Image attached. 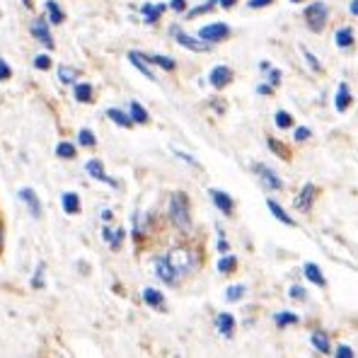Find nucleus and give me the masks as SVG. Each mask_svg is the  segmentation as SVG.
Returning <instances> with one entry per match:
<instances>
[{
    "instance_id": "obj_14",
    "label": "nucleus",
    "mask_w": 358,
    "mask_h": 358,
    "mask_svg": "<svg viewBox=\"0 0 358 358\" xmlns=\"http://www.w3.org/2000/svg\"><path fill=\"white\" fill-rule=\"evenodd\" d=\"M155 274H157V279H162L165 284H170V286L177 281L175 269H172L170 261H167V259H157V261H155Z\"/></svg>"
},
{
    "instance_id": "obj_10",
    "label": "nucleus",
    "mask_w": 358,
    "mask_h": 358,
    "mask_svg": "<svg viewBox=\"0 0 358 358\" xmlns=\"http://www.w3.org/2000/svg\"><path fill=\"white\" fill-rule=\"evenodd\" d=\"M85 170H88V175H90V177H95L97 182L112 184L114 189L119 187L117 179H112V177H107V172H104V167H102V162H99V160H88V165H85Z\"/></svg>"
},
{
    "instance_id": "obj_15",
    "label": "nucleus",
    "mask_w": 358,
    "mask_h": 358,
    "mask_svg": "<svg viewBox=\"0 0 358 358\" xmlns=\"http://www.w3.org/2000/svg\"><path fill=\"white\" fill-rule=\"evenodd\" d=\"M167 10V6L165 3H157V6H150V3H146V6L141 8V12H143V20L148 22V25H152V22H157L160 20V15L162 12Z\"/></svg>"
},
{
    "instance_id": "obj_39",
    "label": "nucleus",
    "mask_w": 358,
    "mask_h": 358,
    "mask_svg": "<svg viewBox=\"0 0 358 358\" xmlns=\"http://www.w3.org/2000/svg\"><path fill=\"white\" fill-rule=\"evenodd\" d=\"M34 68L37 70H49L51 68V56H46V54L37 56V59H34Z\"/></svg>"
},
{
    "instance_id": "obj_12",
    "label": "nucleus",
    "mask_w": 358,
    "mask_h": 358,
    "mask_svg": "<svg viewBox=\"0 0 358 358\" xmlns=\"http://www.w3.org/2000/svg\"><path fill=\"white\" fill-rule=\"evenodd\" d=\"M208 194H211V199H213V203L218 206V211H223L226 216H230V213H232V206H235V203H232V199L228 197L226 192H218V189H211Z\"/></svg>"
},
{
    "instance_id": "obj_4",
    "label": "nucleus",
    "mask_w": 358,
    "mask_h": 358,
    "mask_svg": "<svg viewBox=\"0 0 358 358\" xmlns=\"http://www.w3.org/2000/svg\"><path fill=\"white\" fill-rule=\"evenodd\" d=\"M228 34H230V27L223 25V22H213V25H206L199 30V39L208 41V44H216V41L228 39Z\"/></svg>"
},
{
    "instance_id": "obj_35",
    "label": "nucleus",
    "mask_w": 358,
    "mask_h": 358,
    "mask_svg": "<svg viewBox=\"0 0 358 358\" xmlns=\"http://www.w3.org/2000/svg\"><path fill=\"white\" fill-rule=\"evenodd\" d=\"M44 271H46V266H44V264L37 266L34 276H32V288H37V290L44 288Z\"/></svg>"
},
{
    "instance_id": "obj_37",
    "label": "nucleus",
    "mask_w": 358,
    "mask_h": 358,
    "mask_svg": "<svg viewBox=\"0 0 358 358\" xmlns=\"http://www.w3.org/2000/svg\"><path fill=\"white\" fill-rule=\"evenodd\" d=\"M218 0H206L203 6H199V8H194L192 12H187V17H199V15H206L208 10H213V6H216Z\"/></svg>"
},
{
    "instance_id": "obj_52",
    "label": "nucleus",
    "mask_w": 358,
    "mask_h": 358,
    "mask_svg": "<svg viewBox=\"0 0 358 358\" xmlns=\"http://www.w3.org/2000/svg\"><path fill=\"white\" fill-rule=\"evenodd\" d=\"M257 92H259V95H271V85H259V88H257Z\"/></svg>"
},
{
    "instance_id": "obj_43",
    "label": "nucleus",
    "mask_w": 358,
    "mask_h": 358,
    "mask_svg": "<svg viewBox=\"0 0 358 358\" xmlns=\"http://www.w3.org/2000/svg\"><path fill=\"white\" fill-rule=\"evenodd\" d=\"M170 8L175 12H184V10H187V0H172Z\"/></svg>"
},
{
    "instance_id": "obj_30",
    "label": "nucleus",
    "mask_w": 358,
    "mask_h": 358,
    "mask_svg": "<svg viewBox=\"0 0 358 358\" xmlns=\"http://www.w3.org/2000/svg\"><path fill=\"white\" fill-rule=\"evenodd\" d=\"M75 152H78V150H75V146H73V143H68V141H61L59 146H56V155H59V157H68V160H73Z\"/></svg>"
},
{
    "instance_id": "obj_1",
    "label": "nucleus",
    "mask_w": 358,
    "mask_h": 358,
    "mask_svg": "<svg viewBox=\"0 0 358 358\" xmlns=\"http://www.w3.org/2000/svg\"><path fill=\"white\" fill-rule=\"evenodd\" d=\"M170 218H172V223H175L177 228H182V230H187V228H189L192 218H189V199H187V194L175 192L170 197Z\"/></svg>"
},
{
    "instance_id": "obj_47",
    "label": "nucleus",
    "mask_w": 358,
    "mask_h": 358,
    "mask_svg": "<svg viewBox=\"0 0 358 358\" xmlns=\"http://www.w3.org/2000/svg\"><path fill=\"white\" fill-rule=\"evenodd\" d=\"M337 356H339V358H344V356H353V351H351V348H348V346H339V348H337Z\"/></svg>"
},
{
    "instance_id": "obj_46",
    "label": "nucleus",
    "mask_w": 358,
    "mask_h": 358,
    "mask_svg": "<svg viewBox=\"0 0 358 358\" xmlns=\"http://www.w3.org/2000/svg\"><path fill=\"white\" fill-rule=\"evenodd\" d=\"M271 3H274V0H250V8H266V6H271Z\"/></svg>"
},
{
    "instance_id": "obj_18",
    "label": "nucleus",
    "mask_w": 358,
    "mask_h": 358,
    "mask_svg": "<svg viewBox=\"0 0 358 358\" xmlns=\"http://www.w3.org/2000/svg\"><path fill=\"white\" fill-rule=\"evenodd\" d=\"M303 274H305V279H308L310 284L319 286V288H322V286L327 284V281H324V276H322V271H319V266L312 264V261H308V264L303 266Z\"/></svg>"
},
{
    "instance_id": "obj_17",
    "label": "nucleus",
    "mask_w": 358,
    "mask_h": 358,
    "mask_svg": "<svg viewBox=\"0 0 358 358\" xmlns=\"http://www.w3.org/2000/svg\"><path fill=\"white\" fill-rule=\"evenodd\" d=\"M61 203H63V211L68 213V216H78L80 213V197L73 192H66L63 197H61Z\"/></svg>"
},
{
    "instance_id": "obj_20",
    "label": "nucleus",
    "mask_w": 358,
    "mask_h": 358,
    "mask_svg": "<svg viewBox=\"0 0 358 358\" xmlns=\"http://www.w3.org/2000/svg\"><path fill=\"white\" fill-rule=\"evenodd\" d=\"M46 12H49L51 25H63L66 22V12L61 10V6L56 0H46Z\"/></svg>"
},
{
    "instance_id": "obj_58",
    "label": "nucleus",
    "mask_w": 358,
    "mask_h": 358,
    "mask_svg": "<svg viewBox=\"0 0 358 358\" xmlns=\"http://www.w3.org/2000/svg\"><path fill=\"white\" fill-rule=\"evenodd\" d=\"M293 3H300V0H293Z\"/></svg>"
},
{
    "instance_id": "obj_23",
    "label": "nucleus",
    "mask_w": 358,
    "mask_h": 358,
    "mask_svg": "<svg viewBox=\"0 0 358 358\" xmlns=\"http://www.w3.org/2000/svg\"><path fill=\"white\" fill-rule=\"evenodd\" d=\"M266 206H269V211L274 213V216L279 218V221L284 223V226H295V221L288 216V213L284 211V208H281V203H276V201H271V199H269V201H266Z\"/></svg>"
},
{
    "instance_id": "obj_26",
    "label": "nucleus",
    "mask_w": 358,
    "mask_h": 358,
    "mask_svg": "<svg viewBox=\"0 0 358 358\" xmlns=\"http://www.w3.org/2000/svg\"><path fill=\"white\" fill-rule=\"evenodd\" d=\"M312 346L317 348L319 353H329V337L317 329V332L312 334Z\"/></svg>"
},
{
    "instance_id": "obj_32",
    "label": "nucleus",
    "mask_w": 358,
    "mask_h": 358,
    "mask_svg": "<svg viewBox=\"0 0 358 358\" xmlns=\"http://www.w3.org/2000/svg\"><path fill=\"white\" fill-rule=\"evenodd\" d=\"M247 293V288L242 284H237V286H230V288L226 290V298L230 300V303H237V300L242 298V295Z\"/></svg>"
},
{
    "instance_id": "obj_5",
    "label": "nucleus",
    "mask_w": 358,
    "mask_h": 358,
    "mask_svg": "<svg viewBox=\"0 0 358 358\" xmlns=\"http://www.w3.org/2000/svg\"><path fill=\"white\" fill-rule=\"evenodd\" d=\"M30 32H32V37H34L37 41H39L41 46H46V49H54V37H51V32H49V22L44 20V17H39V20H34L32 22V27H30Z\"/></svg>"
},
{
    "instance_id": "obj_22",
    "label": "nucleus",
    "mask_w": 358,
    "mask_h": 358,
    "mask_svg": "<svg viewBox=\"0 0 358 358\" xmlns=\"http://www.w3.org/2000/svg\"><path fill=\"white\" fill-rule=\"evenodd\" d=\"M143 300H146L150 308H155V310H162L165 308V298H162V293L160 290H155V288H146L143 290Z\"/></svg>"
},
{
    "instance_id": "obj_3",
    "label": "nucleus",
    "mask_w": 358,
    "mask_h": 358,
    "mask_svg": "<svg viewBox=\"0 0 358 358\" xmlns=\"http://www.w3.org/2000/svg\"><path fill=\"white\" fill-rule=\"evenodd\" d=\"M327 6L324 3H312V6H308V10H305V22H308V27L312 32H322L324 25H327Z\"/></svg>"
},
{
    "instance_id": "obj_55",
    "label": "nucleus",
    "mask_w": 358,
    "mask_h": 358,
    "mask_svg": "<svg viewBox=\"0 0 358 358\" xmlns=\"http://www.w3.org/2000/svg\"><path fill=\"white\" fill-rule=\"evenodd\" d=\"M102 218H104V221H109V218H112V211H107V208H104V211H102Z\"/></svg>"
},
{
    "instance_id": "obj_57",
    "label": "nucleus",
    "mask_w": 358,
    "mask_h": 358,
    "mask_svg": "<svg viewBox=\"0 0 358 358\" xmlns=\"http://www.w3.org/2000/svg\"><path fill=\"white\" fill-rule=\"evenodd\" d=\"M0 240H3V232H0Z\"/></svg>"
},
{
    "instance_id": "obj_9",
    "label": "nucleus",
    "mask_w": 358,
    "mask_h": 358,
    "mask_svg": "<svg viewBox=\"0 0 358 358\" xmlns=\"http://www.w3.org/2000/svg\"><path fill=\"white\" fill-rule=\"evenodd\" d=\"M230 80H232V70L228 68V66H216V68L211 70V75H208V83L216 90H223L226 85H230Z\"/></svg>"
},
{
    "instance_id": "obj_16",
    "label": "nucleus",
    "mask_w": 358,
    "mask_h": 358,
    "mask_svg": "<svg viewBox=\"0 0 358 358\" xmlns=\"http://www.w3.org/2000/svg\"><path fill=\"white\" fill-rule=\"evenodd\" d=\"M312 199H315V187L312 184H305L303 192L295 197V208H298V211H308V208L312 206Z\"/></svg>"
},
{
    "instance_id": "obj_29",
    "label": "nucleus",
    "mask_w": 358,
    "mask_h": 358,
    "mask_svg": "<svg viewBox=\"0 0 358 358\" xmlns=\"http://www.w3.org/2000/svg\"><path fill=\"white\" fill-rule=\"evenodd\" d=\"M146 61L148 63H155V66H160V68H165V70H175L177 68V63L172 59H167V56H146Z\"/></svg>"
},
{
    "instance_id": "obj_54",
    "label": "nucleus",
    "mask_w": 358,
    "mask_h": 358,
    "mask_svg": "<svg viewBox=\"0 0 358 358\" xmlns=\"http://www.w3.org/2000/svg\"><path fill=\"white\" fill-rule=\"evenodd\" d=\"M351 12L358 17V0H351Z\"/></svg>"
},
{
    "instance_id": "obj_36",
    "label": "nucleus",
    "mask_w": 358,
    "mask_h": 358,
    "mask_svg": "<svg viewBox=\"0 0 358 358\" xmlns=\"http://www.w3.org/2000/svg\"><path fill=\"white\" fill-rule=\"evenodd\" d=\"M274 121H276V126H279V128H290V126H293V117H290L288 112H276Z\"/></svg>"
},
{
    "instance_id": "obj_33",
    "label": "nucleus",
    "mask_w": 358,
    "mask_h": 358,
    "mask_svg": "<svg viewBox=\"0 0 358 358\" xmlns=\"http://www.w3.org/2000/svg\"><path fill=\"white\" fill-rule=\"evenodd\" d=\"M235 266H237V259L235 257H223L221 261H218V271H221V274H230V271H235Z\"/></svg>"
},
{
    "instance_id": "obj_48",
    "label": "nucleus",
    "mask_w": 358,
    "mask_h": 358,
    "mask_svg": "<svg viewBox=\"0 0 358 358\" xmlns=\"http://www.w3.org/2000/svg\"><path fill=\"white\" fill-rule=\"evenodd\" d=\"M290 295H293V298H305V290L300 288V286H293V288H290Z\"/></svg>"
},
{
    "instance_id": "obj_13",
    "label": "nucleus",
    "mask_w": 358,
    "mask_h": 358,
    "mask_svg": "<svg viewBox=\"0 0 358 358\" xmlns=\"http://www.w3.org/2000/svg\"><path fill=\"white\" fill-rule=\"evenodd\" d=\"M128 61L136 66L138 73H143L148 80H155V73L150 70V66H148V61H146V56H143V54H138V51H131V54H128Z\"/></svg>"
},
{
    "instance_id": "obj_34",
    "label": "nucleus",
    "mask_w": 358,
    "mask_h": 358,
    "mask_svg": "<svg viewBox=\"0 0 358 358\" xmlns=\"http://www.w3.org/2000/svg\"><path fill=\"white\" fill-rule=\"evenodd\" d=\"M274 319H276V324H279V327H288V324L298 322V315H295V312H279Z\"/></svg>"
},
{
    "instance_id": "obj_40",
    "label": "nucleus",
    "mask_w": 358,
    "mask_h": 358,
    "mask_svg": "<svg viewBox=\"0 0 358 358\" xmlns=\"http://www.w3.org/2000/svg\"><path fill=\"white\" fill-rule=\"evenodd\" d=\"M303 56H305V61H308V66H310V68L315 70V73H319V70H322V66H319V61H317V59H315V56H312V51L303 49Z\"/></svg>"
},
{
    "instance_id": "obj_31",
    "label": "nucleus",
    "mask_w": 358,
    "mask_h": 358,
    "mask_svg": "<svg viewBox=\"0 0 358 358\" xmlns=\"http://www.w3.org/2000/svg\"><path fill=\"white\" fill-rule=\"evenodd\" d=\"M78 143L80 146H85V148H92V146H97V138H95V133L90 131V128H80Z\"/></svg>"
},
{
    "instance_id": "obj_7",
    "label": "nucleus",
    "mask_w": 358,
    "mask_h": 358,
    "mask_svg": "<svg viewBox=\"0 0 358 358\" xmlns=\"http://www.w3.org/2000/svg\"><path fill=\"white\" fill-rule=\"evenodd\" d=\"M172 34H175V39L179 41V44L187 46L189 51H211V46H213V44H208V41H203V39H194V37H189V34H182L177 27H172Z\"/></svg>"
},
{
    "instance_id": "obj_19",
    "label": "nucleus",
    "mask_w": 358,
    "mask_h": 358,
    "mask_svg": "<svg viewBox=\"0 0 358 358\" xmlns=\"http://www.w3.org/2000/svg\"><path fill=\"white\" fill-rule=\"evenodd\" d=\"M107 117L112 119V121L117 123V126H121V128H131V126H133L131 114L121 112V109H107Z\"/></svg>"
},
{
    "instance_id": "obj_41",
    "label": "nucleus",
    "mask_w": 358,
    "mask_h": 358,
    "mask_svg": "<svg viewBox=\"0 0 358 358\" xmlns=\"http://www.w3.org/2000/svg\"><path fill=\"white\" fill-rule=\"evenodd\" d=\"M123 237H126V230H123V228H119V230H117V232H114L112 242H109V245H112V250H119V247H121Z\"/></svg>"
},
{
    "instance_id": "obj_50",
    "label": "nucleus",
    "mask_w": 358,
    "mask_h": 358,
    "mask_svg": "<svg viewBox=\"0 0 358 358\" xmlns=\"http://www.w3.org/2000/svg\"><path fill=\"white\" fill-rule=\"evenodd\" d=\"M218 3H221V8H226V10H230V8L235 6L237 0H218Z\"/></svg>"
},
{
    "instance_id": "obj_27",
    "label": "nucleus",
    "mask_w": 358,
    "mask_h": 358,
    "mask_svg": "<svg viewBox=\"0 0 358 358\" xmlns=\"http://www.w3.org/2000/svg\"><path fill=\"white\" fill-rule=\"evenodd\" d=\"M73 97L78 99V102H90V99H92V88H90L88 83H80V85H75V90H73Z\"/></svg>"
},
{
    "instance_id": "obj_51",
    "label": "nucleus",
    "mask_w": 358,
    "mask_h": 358,
    "mask_svg": "<svg viewBox=\"0 0 358 358\" xmlns=\"http://www.w3.org/2000/svg\"><path fill=\"white\" fill-rule=\"evenodd\" d=\"M281 83V73L279 70H271V85H279Z\"/></svg>"
},
{
    "instance_id": "obj_56",
    "label": "nucleus",
    "mask_w": 358,
    "mask_h": 358,
    "mask_svg": "<svg viewBox=\"0 0 358 358\" xmlns=\"http://www.w3.org/2000/svg\"><path fill=\"white\" fill-rule=\"evenodd\" d=\"M22 3H25V6H27V8H30V6H32V3H30V0H22Z\"/></svg>"
},
{
    "instance_id": "obj_44",
    "label": "nucleus",
    "mask_w": 358,
    "mask_h": 358,
    "mask_svg": "<svg viewBox=\"0 0 358 358\" xmlns=\"http://www.w3.org/2000/svg\"><path fill=\"white\" fill-rule=\"evenodd\" d=\"M305 138H310V128H305V126H300V128H295V141H305Z\"/></svg>"
},
{
    "instance_id": "obj_28",
    "label": "nucleus",
    "mask_w": 358,
    "mask_h": 358,
    "mask_svg": "<svg viewBox=\"0 0 358 358\" xmlns=\"http://www.w3.org/2000/svg\"><path fill=\"white\" fill-rule=\"evenodd\" d=\"M59 80L63 85H73L75 80H78V70L68 68V66H61V68H59Z\"/></svg>"
},
{
    "instance_id": "obj_45",
    "label": "nucleus",
    "mask_w": 358,
    "mask_h": 358,
    "mask_svg": "<svg viewBox=\"0 0 358 358\" xmlns=\"http://www.w3.org/2000/svg\"><path fill=\"white\" fill-rule=\"evenodd\" d=\"M175 155H177V157H182V160H184V162H189V165L199 167V162H197V160H194V157H192V155H187V152H179V150H175Z\"/></svg>"
},
{
    "instance_id": "obj_8",
    "label": "nucleus",
    "mask_w": 358,
    "mask_h": 358,
    "mask_svg": "<svg viewBox=\"0 0 358 358\" xmlns=\"http://www.w3.org/2000/svg\"><path fill=\"white\" fill-rule=\"evenodd\" d=\"M17 197H20L22 201L27 203V208H30V216L32 218H41V201H39V197H37L34 189H30V187L20 189V194H17Z\"/></svg>"
},
{
    "instance_id": "obj_21",
    "label": "nucleus",
    "mask_w": 358,
    "mask_h": 358,
    "mask_svg": "<svg viewBox=\"0 0 358 358\" xmlns=\"http://www.w3.org/2000/svg\"><path fill=\"white\" fill-rule=\"evenodd\" d=\"M334 104H337V112H346V107L351 104V92H348V85L341 83L337 90V99H334Z\"/></svg>"
},
{
    "instance_id": "obj_6",
    "label": "nucleus",
    "mask_w": 358,
    "mask_h": 358,
    "mask_svg": "<svg viewBox=\"0 0 358 358\" xmlns=\"http://www.w3.org/2000/svg\"><path fill=\"white\" fill-rule=\"evenodd\" d=\"M255 172L259 175L261 184H264L266 189H274V192H279V189H284V182H281V177L276 175L274 170H269L266 165H255Z\"/></svg>"
},
{
    "instance_id": "obj_38",
    "label": "nucleus",
    "mask_w": 358,
    "mask_h": 358,
    "mask_svg": "<svg viewBox=\"0 0 358 358\" xmlns=\"http://www.w3.org/2000/svg\"><path fill=\"white\" fill-rule=\"evenodd\" d=\"M269 148H271V152H276L279 157H288V150H284V143H279L276 138H269Z\"/></svg>"
},
{
    "instance_id": "obj_42",
    "label": "nucleus",
    "mask_w": 358,
    "mask_h": 358,
    "mask_svg": "<svg viewBox=\"0 0 358 358\" xmlns=\"http://www.w3.org/2000/svg\"><path fill=\"white\" fill-rule=\"evenodd\" d=\"M8 78H10V66L0 59V83H3V80H8Z\"/></svg>"
},
{
    "instance_id": "obj_2",
    "label": "nucleus",
    "mask_w": 358,
    "mask_h": 358,
    "mask_svg": "<svg viewBox=\"0 0 358 358\" xmlns=\"http://www.w3.org/2000/svg\"><path fill=\"white\" fill-rule=\"evenodd\" d=\"M165 259L170 261L175 274H189V271H192V264H194V257L187 247H172L170 255H167Z\"/></svg>"
},
{
    "instance_id": "obj_11",
    "label": "nucleus",
    "mask_w": 358,
    "mask_h": 358,
    "mask_svg": "<svg viewBox=\"0 0 358 358\" xmlns=\"http://www.w3.org/2000/svg\"><path fill=\"white\" fill-rule=\"evenodd\" d=\"M216 327H218V332H221L223 337L230 339L232 334H235V317H232L230 312H221L216 317Z\"/></svg>"
},
{
    "instance_id": "obj_25",
    "label": "nucleus",
    "mask_w": 358,
    "mask_h": 358,
    "mask_svg": "<svg viewBox=\"0 0 358 358\" xmlns=\"http://www.w3.org/2000/svg\"><path fill=\"white\" fill-rule=\"evenodd\" d=\"M334 41H337V46H341V49H348V46L353 44V32L348 30H337V34H334Z\"/></svg>"
},
{
    "instance_id": "obj_24",
    "label": "nucleus",
    "mask_w": 358,
    "mask_h": 358,
    "mask_svg": "<svg viewBox=\"0 0 358 358\" xmlns=\"http://www.w3.org/2000/svg\"><path fill=\"white\" fill-rule=\"evenodd\" d=\"M128 114H131V119H133V123H146L148 121V114H146V109L141 107V104L133 99L131 104H128Z\"/></svg>"
},
{
    "instance_id": "obj_53",
    "label": "nucleus",
    "mask_w": 358,
    "mask_h": 358,
    "mask_svg": "<svg viewBox=\"0 0 358 358\" xmlns=\"http://www.w3.org/2000/svg\"><path fill=\"white\" fill-rule=\"evenodd\" d=\"M228 247H230V245H228V240H226V237H221V240H218V250L228 252Z\"/></svg>"
},
{
    "instance_id": "obj_49",
    "label": "nucleus",
    "mask_w": 358,
    "mask_h": 358,
    "mask_svg": "<svg viewBox=\"0 0 358 358\" xmlns=\"http://www.w3.org/2000/svg\"><path fill=\"white\" fill-rule=\"evenodd\" d=\"M102 237H104V240H107V242H112V237H114L112 228H107V226H104V228H102Z\"/></svg>"
}]
</instances>
